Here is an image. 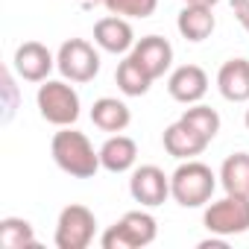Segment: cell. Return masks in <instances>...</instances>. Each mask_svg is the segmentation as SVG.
I'll use <instances>...</instances> for the list:
<instances>
[{
    "mask_svg": "<svg viewBox=\"0 0 249 249\" xmlns=\"http://www.w3.org/2000/svg\"><path fill=\"white\" fill-rule=\"evenodd\" d=\"M114 79H117V88L126 94V97H144V94L150 91V85H153V76H150L132 56H126V59L117 65Z\"/></svg>",
    "mask_w": 249,
    "mask_h": 249,
    "instance_id": "d6986e66",
    "label": "cell"
},
{
    "mask_svg": "<svg viewBox=\"0 0 249 249\" xmlns=\"http://www.w3.org/2000/svg\"><path fill=\"white\" fill-rule=\"evenodd\" d=\"M167 91L176 103H185V106H194L205 97L208 91V73L199 68V65H182L170 73L167 79Z\"/></svg>",
    "mask_w": 249,
    "mask_h": 249,
    "instance_id": "7c38bea8",
    "label": "cell"
},
{
    "mask_svg": "<svg viewBox=\"0 0 249 249\" xmlns=\"http://www.w3.org/2000/svg\"><path fill=\"white\" fill-rule=\"evenodd\" d=\"M220 185L226 194L249 196V153H231L220 167Z\"/></svg>",
    "mask_w": 249,
    "mask_h": 249,
    "instance_id": "ac0fdd59",
    "label": "cell"
},
{
    "mask_svg": "<svg viewBox=\"0 0 249 249\" xmlns=\"http://www.w3.org/2000/svg\"><path fill=\"white\" fill-rule=\"evenodd\" d=\"M179 120H185L188 126H191L194 132H199L205 141H214L217 132H220V114H217L211 106H199V103H194L191 108H185V114H182Z\"/></svg>",
    "mask_w": 249,
    "mask_h": 249,
    "instance_id": "44dd1931",
    "label": "cell"
},
{
    "mask_svg": "<svg viewBox=\"0 0 249 249\" xmlns=\"http://www.w3.org/2000/svg\"><path fill=\"white\" fill-rule=\"evenodd\" d=\"M3 94H6V111H3V120H12V114H15V79H12V73L6 71L3 73Z\"/></svg>",
    "mask_w": 249,
    "mask_h": 249,
    "instance_id": "603a6c76",
    "label": "cell"
},
{
    "mask_svg": "<svg viewBox=\"0 0 249 249\" xmlns=\"http://www.w3.org/2000/svg\"><path fill=\"white\" fill-rule=\"evenodd\" d=\"M217 21L211 15V6H194V3H185V9L179 12L176 18V30L182 33V38L188 41H205L211 33H214Z\"/></svg>",
    "mask_w": 249,
    "mask_h": 249,
    "instance_id": "e0dca14e",
    "label": "cell"
},
{
    "mask_svg": "<svg viewBox=\"0 0 249 249\" xmlns=\"http://www.w3.org/2000/svg\"><path fill=\"white\" fill-rule=\"evenodd\" d=\"M103 6L108 9V15L120 18H150L159 9V0H106Z\"/></svg>",
    "mask_w": 249,
    "mask_h": 249,
    "instance_id": "7402d4cb",
    "label": "cell"
},
{
    "mask_svg": "<svg viewBox=\"0 0 249 249\" xmlns=\"http://www.w3.org/2000/svg\"><path fill=\"white\" fill-rule=\"evenodd\" d=\"M159 234L156 217L147 211H126L114 226H108L100 237L103 249H138V246H150Z\"/></svg>",
    "mask_w": 249,
    "mask_h": 249,
    "instance_id": "277c9868",
    "label": "cell"
},
{
    "mask_svg": "<svg viewBox=\"0 0 249 249\" xmlns=\"http://www.w3.org/2000/svg\"><path fill=\"white\" fill-rule=\"evenodd\" d=\"M135 159H138V144L129 138V135H111L103 147H100V164L108 170V173H126L135 167Z\"/></svg>",
    "mask_w": 249,
    "mask_h": 249,
    "instance_id": "9a60e30c",
    "label": "cell"
},
{
    "mask_svg": "<svg viewBox=\"0 0 249 249\" xmlns=\"http://www.w3.org/2000/svg\"><path fill=\"white\" fill-rule=\"evenodd\" d=\"M0 246L3 249H30L36 246V231L21 217H3L0 220Z\"/></svg>",
    "mask_w": 249,
    "mask_h": 249,
    "instance_id": "ffe728a7",
    "label": "cell"
},
{
    "mask_svg": "<svg viewBox=\"0 0 249 249\" xmlns=\"http://www.w3.org/2000/svg\"><path fill=\"white\" fill-rule=\"evenodd\" d=\"M217 188V176L211 173L208 164L202 161H182L173 176H170V196L182 205V208H202L211 202V194Z\"/></svg>",
    "mask_w": 249,
    "mask_h": 249,
    "instance_id": "7a4b0ae2",
    "label": "cell"
},
{
    "mask_svg": "<svg viewBox=\"0 0 249 249\" xmlns=\"http://www.w3.org/2000/svg\"><path fill=\"white\" fill-rule=\"evenodd\" d=\"M12 68L21 79L27 82H44L50 76V71L56 68V59L53 53L41 44V41H24L18 50H15V59H12Z\"/></svg>",
    "mask_w": 249,
    "mask_h": 249,
    "instance_id": "9c48e42d",
    "label": "cell"
},
{
    "mask_svg": "<svg viewBox=\"0 0 249 249\" xmlns=\"http://www.w3.org/2000/svg\"><path fill=\"white\" fill-rule=\"evenodd\" d=\"M185 3H194V6H211V9H214L220 0H185Z\"/></svg>",
    "mask_w": 249,
    "mask_h": 249,
    "instance_id": "4316f807",
    "label": "cell"
},
{
    "mask_svg": "<svg viewBox=\"0 0 249 249\" xmlns=\"http://www.w3.org/2000/svg\"><path fill=\"white\" fill-rule=\"evenodd\" d=\"M129 56H132L153 79L164 76V73L170 71V65H173V47H170V41L161 38V36H144L141 41H135V47H132Z\"/></svg>",
    "mask_w": 249,
    "mask_h": 249,
    "instance_id": "8fae6325",
    "label": "cell"
},
{
    "mask_svg": "<svg viewBox=\"0 0 249 249\" xmlns=\"http://www.w3.org/2000/svg\"><path fill=\"white\" fill-rule=\"evenodd\" d=\"M202 223H205V229L211 234H220V237L249 231V196L226 194L223 199H217V202H211L205 208Z\"/></svg>",
    "mask_w": 249,
    "mask_h": 249,
    "instance_id": "5b68a950",
    "label": "cell"
},
{
    "mask_svg": "<svg viewBox=\"0 0 249 249\" xmlns=\"http://www.w3.org/2000/svg\"><path fill=\"white\" fill-rule=\"evenodd\" d=\"M91 120H94V126L103 129V132H123L132 123V111L126 103H120L117 97H100L94 106H91Z\"/></svg>",
    "mask_w": 249,
    "mask_h": 249,
    "instance_id": "2e32d148",
    "label": "cell"
},
{
    "mask_svg": "<svg viewBox=\"0 0 249 249\" xmlns=\"http://www.w3.org/2000/svg\"><path fill=\"white\" fill-rule=\"evenodd\" d=\"M164 150L173 156V159H179V161H188V159H194V156H199L211 141H205L199 132H194L185 120H176V123H170V126L164 129Z\"/></svg>",
    "mask_w": 249,
    "mask_h": 249,
    "instance_id": "4fadbf2b",
    "label": "cell"
},
{
    "mask_svg": "<svg viewBox=\"0 0 249 249\" xmlns=\"http://www.w3.org/2000/svg\"><path fill=\"white\" fill-rule=\"evenodd\" d=\"M36 103H38V114L53 126H73L79 120V108H82L79 94L73 91V85L62 79H44L38 85Z\"/></svg>",
    "mask_w": 249,
    "mask_h": 249,
    "instance_id": "3957f363",
    "label": "cell"
},
{
    "mask_svg": "<svg viewBox=\"0 0 249 249\" xmlns=\"http://www.w3.org/2000/svg\"><path fill=\"white\" fill-rule=\"evenodd\" d=\"M231 12H234V18H237V24L246 30V36H249V0H231Z\"/></svg>",
    "mask_w": 249,
    "mask_h": 249,
    "instance_id": "cb8c5ba5",
    "label": "cell"
},
{
    "mask_svg": "<svg viewBox=\"0 0 249 249\" xmlns=\"http://www.w3.org/2000/svg\"><path fill=\"white\" fill-rule=\"evenodd\" d=\"M50 156L59 170H65L73 179H91L100 164V150L91 147L88 135L73 126H59V132L50 141Z\"/></svg>",
    "mask_w": 249,
    "mask_h": 249,
    "instance_id": "6da1fadb",
    "label": "cell"
},
{
    "mask_svg": "<svg viewBox=\"0 0 249 249\" xmlns=\"http://www.w3.org/2000/svg\"><path fill=\"white\" fill-rule=\"evenodd\" d=\"M94 44L106 53H129L135 47V33L129 27L126 18H120V15H108V18H100L94 24Z\"/></svg>",
    "mask_w": 249,
    "mask_h": 249,
    "instance_id": "30bf717a",
    "label": "cell"
},
{
    "mask_svg": "<svg viewBox=\"0 0 249 249\" xmlns=\"http://www.w3.org/2000/svg\"><path fill=\"white\" fill-rule=\"evenodd\" d=\"M56 68L71 82H91L100 73V53L85 38H68L56 53Z\"/></svg>",
    "mask_w": 249,
    "mask_h": 249,
    "instance_id": "52a82bcc",
    "label": "cell"
},
{
    "mask_svg": "<svg viewBox=\"0 0 249 249\" xmlns=\"http://www.w3.org/2000/svg\"><path fill=\"white\" fill-rule=\"evenodd\" d=\"M243 123H246V129H249V108H246V114H243Z\"/></svg>",
    "mask_w": 249,
    "mask_h": 249,
    "instance_id": "83f0119b",
    "label": "cell"
},
{
    "mask_svg": "<svg viewBox=\"0 0 249 249\" xmlns=\"http://www.w3.org/2000/svg\"><path fill=\"white\" fill-rule=\"evenodd\" d=\"M76 3H79L82 9H94V6H103L106 0H76Z\"/></svg>",
    "mask_w": 249,
    "mask_h": 249,
    "instance_id": "484cf974",
    "label": "cell"
},
{
    "mask_svg": "<svg viewBox=\"0 0 249 249\" xmlns=\"http://www.w3.org/2000/svg\"><path fill=\"white\" fill-rule=\"evenodd\" d=\"M217 88L229 103H249V59H229L217 71Z\"/></svg>",
    "mask_w": 249,
    "mask_h": 249,
    "instance_id": "5bb4252c",
    "label": "cell"
},
{
    "mask_svg": "<svg viewBox=\"0 0 249 249\" xmlns=\"http://www.w3.org/2000/svg\"><path fill=\"white\" fill-rule=\"evenodd\" d=\"M129 194L144 208H156V205H161L170 196V176L161 167H156V164H144V167L132 170Z\"/></svg>",
    "mask_w": 249,
    "mask_h": 249,
    "instance_id": "ba28073f",
    "label": "cell"
},
{
    "mask_svg": "<svg viewBox=\"0 0 249 249\" xmlns=\"http://www.w3.org/2000/svg\"><path fill=\"white\" fill-rule=\"evenodd\" d=\"M223 246H226V237H220V234L211 237V240H202V243H199V249H223Z\"/></svg>",
    "mask_w": 249,
    "mask_h": 249,
    "instance_id": "d4e9b609",
    "label": "cell"
},
{
    "mask_svg": "<svg viewBox=\"0 0 249 249\" xmlns=\"http://www.w3.org/2000/svg\"><path fill=\"white\" fill-rule=\"evenodd\" d=\"M97 231V217L85 205H65L56 220V246L59 249H88Z\"/></svg>",
    "mask_w": 249,
    "mask_h": 249,
    "instance_id": "8992f818",
    "label": "cell"
}]
</instances>
